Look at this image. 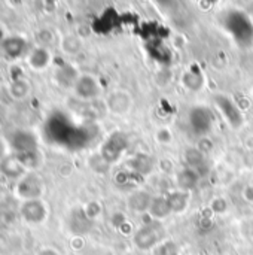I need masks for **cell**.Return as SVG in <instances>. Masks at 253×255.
I'll return each mask as SVG.
<instances>
[{"instance_id": "6da1fadb", "label": "cell", "mask_w": 253, "mask_h": 255, "mask_svg": "<svg viewBox=\"0 0 253 255\" xmlns=\"http://www.w3.org/2000/svg\"><path fill=\"white\" fill-rule=\"evenodd\" d=\"M161 238H163V229L160 224L154 223V224H148V226L142 227L136 233L134 244L140 250H151L161 241Z\"/></svg>"}, {"instance_id": "7a4b0ae2", "label": "cell", "mask_w": 253, "mask_h": 255, "mask_svg": "<svg viewBox=\"0 0 253 255\" xmlns=\"http://www.w3.org/2000/svg\"><path fill=\"white\" fill-rule=\"evenodd\" d=\"M106 105H107V109L113 115L122 117V115H127L131 111L133 97L130 96V93H127L124 90H115L107 96Z\"/></svg>"}, {"instance_id": "3957f363", "label": "cell", "mask_w": 253, "mask_h": 255, "mask_svg": "<svg viewBox=\"0 0 253 255\" xmlns=\"http://www.w3.org/2000/svg\"><path fill=\"white\" fill-rule=\"evenodd\" d=\"M212 114L204 108H195L189 114V123L197 134H206L212 127Z\"/></svg>"}, {"instance_id": "277c9868", "label": "cell", "mask_w": 253, "mask_h": 255, "mask_svg": "<svg viewBox=\"0 0 253 255\" xmlns=\"http://www.w3.org/2000/svg\"><path fill=\"white\" fill-rule=\"evenodd\" d=\"M100 93V87H98V82L95 78L89 76V75H85V76H81L78 81H76V94L81 97V99H94L97 97Z\"/></svg>"}, {"instance_id": "5b68a950", "label": "cell", "mask_w": 253, "mask_h": 255, "mask_svg": "<svg viewBox=\"0 0 253 255\" xmlns=\"http://www.w3.org/2000/svg\"><path fill=\"white\" fill-rule=\"evenodd\" d=\"M176 182H177V187L180 191L189 193L191 190L197 188V185L200 182V175L195 169L186 167L176 175Z\"/></svg>"}, {"instance_id": "8992f818", "label": "cell", "mask_w": 253, "mask_h": 255, "mask_svg": "<svg viewBox=\"0 0 253 255\" xmlns=\"http://www.w3.org/2000/svg\"><path fill=\"white\" fill-rule=\"evenodd\" d=\"M215 100H216L218 106H219L221 111L225 114L227 120L231 123L233 127H237L239 124H242V114H240V111L237 109V106H236L228 97L219 96V97H216Z\"/></svg>"}, {"instance_id": "52a82bcc", "label": "cell", "mask_w": 253, "mask_h": 255, "mask_svg": "<svg viewBox=\"0 0 253 255\" xmlns=\"http://www.w3.org/2000/svg\"><path fill=\"white\" fill-rule=\"evenodd\" d=\"M152 200H154V197L148 191H136L130 196L128 206L133 212H137V214H142L146 211L149 212Z\"/></svg>"}, {"instance_id": "ba28073f", "label": "cell", "mask_w": 253, "mask_h": 255, "mask_svg": "<svg viewBox=\"0 0 253 255\" xmlns=\"http://www.w3.org/2000/svg\"><path fill=\"white\" fill-rule=\"evenodd\" d=\"M149 214L155 218V220H163V218H167L170 214H171V208H170V203L167 200V197H154L152 203H151V208H149Z\"/></svg>"}, {"instance_id": "9c48e42d", "label": "cell", "mask_w": 253, "mask_h": 255, "mask_svg": "<svg viewBox=\"0 0 253 255\" xmlns=\"http://www.w3.org/2000/svg\"><path fill=\"white\" fill-rule=\"evenodd\" d=\"M188 193L185 191H174L171 194L167 196V200L170 203V208H171V212H183L185 208L188 206Z\"/></svg>"}, {"instance_id": "30bf717a", "label": "cell", "mask_w": 253, "mask_h": 255, "mask_svg": "<svg viewBox=\"0 0 253 255\" xmlns=\"http://www.w3.org/2000/svg\"><path fill=\"white\" fill-rule=\"evenodd\" d=\"M185 161L188 163V167L197 170V167L204 163V152L198 148H188L185 151Z\"/></svg>"}, {"instance_id": "8fae6325", "label": "cell", "mask_w": 253, "mask_h": 255, "mask_svg": "<svg viewBox=\"0 0 253 255\" xmlns=\"http://www.w3.org/2000/svg\"><path fill=\"white\" fill-rule=\"evenodd\" d=\"M130 166L139 173H149L154 167V160L148 155H137L134 160H131Z\"/></svg>"}, {"instance_id": "7c38bea8", "label": "cell", "mask_w": 253, "mask_h": 255, "mask_svg": "<svg viewBox=\"0 0 253 255\" xmlns=\"http://www.w3.org/2000/svg\"><path fill=\"white\" fill-rule=\"evenodd\" d=\"M183 84L191 90V91H200L201 90V87H203V78L198 75V73H195V72H188V73H185V76H183Z\"/></svg>"}, {"instance_id": "4fadbf2b", "label": "cell", "mask_w": 253, "mask_h": 255, "mask_svg": "<svg viewBox=\"0 0 253 255\" xmlns=\"http://www.w3.org/2000/svg\"><path fill=\"white\" fill-rule=\"evenodd\" d=\"M64 48L69 52H78L81 49V40L78 37H75V36H69L64 40Z\"/></svg>"}, {"instance_id": "5bb4252c", "label": "cell", "mask_w": 253, "mask_h": 255, "mask_svg": "<svg viewBox=\"0 0 253 255\" xmlns=\"http://www.w3.org/2000/svg\"><path fill=\"white\" fill-rule=\"evenodd\" d=\"M158 140L160 142H170L171 140V133L169 130H160L158 131Z\"/></svg>"}]
</instances>
